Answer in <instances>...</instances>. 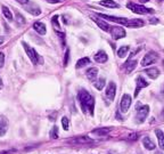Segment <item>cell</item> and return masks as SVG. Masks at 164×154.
<instances>
[{"instance_id":"16","label":"cell","mask_w":164,"mask_h":154,"mask_svg":"<svg viewBox=\"0 0 164 154\" xmlns=\"http://www.w3.org/2000/svg\"><path fill=\"white\" fill-rule=\"evenodd\" d=\"M112 128H108V127H104V128H98V129H95L92 130V135H96L98 137H104V136H107L109 133H111Z\"/></svg>"},{"instance_id":"35","label":"cell","mask_w":164,"mask_h":154,"mask_svg":"<svg viewBox=\"0 0 164 154\" xmlns=\"http://www.w3.org/2000/svg\"><path fill=\"white\" fill-rule=\"evenodd\" d=\"M15 1H17V2L20 3V5H26V3L30 2V0H15Z\"/></svg>"},{"instance_id":"22","label":"cell","mask_w":164,"mask_h":154,"mask_svg":"<svg viewBox=\"0 0 164 154\" xmlns=\"http://www.w3.org/2000/svg\"><path fill=\"white\" fill-rule=\"evenodd\" d=\"M155 133H156L157 140H158V146L161 150L164 151V133L161 129H156Z\"/></svg>"},{"instance_id":"20","label":"cell","mask_w":164,"mask_h":154,"mask_svg":"<svg viewBox=\"0 0 164 154\" xmlns=\"http://www.w3.org/2000/svg\"><path fill=\"white\" fill-rule=\"evenodd\" d=\"M33 29L34 31H37L39 34H46V32H47V29H46V24H43L42 22H35V23L33 24Z\"/></svg>"},{"instance_id":"31","label":"cell","mask_w":164,"mask_h":154,"mask_svg":"<svg viewBox=\"0 0 164 154\" xmlns=\"http://www.w3.org/2000/svg\"><path fill=\"white\" fill-rule=\"evenodd\" d=\"M16 22L18 25H22V24H25L26 21H25V18H24L20 13H16Z\"/></svg>"},{"instance_id":"27","label":"cell","mask_w":164,"mask_h":154,"mask_svg":"<svg viewBox=\"0 0 164 154\" xmlns=\"http://www.w3.org/2000/svg\"><path fill=\"white\" fill-rule=\"evenodd\" d=\"M105 83H106V81H105V78H100V79H96V81L93 82V86L96 87V89H98V90H102L104 87H105Z\"/></svg>"},{"instance_id":"37","label":"cell","mask_w":164,"mask_h":154,"mask_svg":"<svg viewBox=\"0 0 164 154\" xmlns=\"http://www.w3.org/2000/svg\"><path fill=\"white\" fill-rule=\"evenodd\" d=\"M130 139L131 140L138 139V133H132V135H130Z\"/></svg>"},{"instance_id":"21","label":"cell","mask_w":164,"mask_h":154,"mask_svg":"<svg viewBox=\"0 0 164 154\" xmlns=\"http://www.w3.org/2000/svg\"><path fill=\"white\" fill-rule=\"evenodd\" d=\"M143 145H144V147H145L146 150H148V151L155 150V144H154V142L150 139L148 136L144 137V138H143Z\"/></svg>"},{"instance_id":"10","label":"cell","mask_w":164,"mask_h":154,"mask_svg":"<svg viewBox=\"0 0 164 154\" xmlns=\"http://www.w3.org/2000/svg\"><path fill=\"white\" fill-rule=\"evenodd\" d=\"M25 10H26L27 13H30L31 15H33V16H39L41 14V9L40 7L37 6L35 3H26V7H25Z\"/></svg>"},{"instance_id":"11","label":"cell","mask_w":164,"mask_h":154,"mask_svg":"<svg viewBox=\"0 0 164 154\" xmlns=\"http://www.w3.org/2000/svg\"><path fill=\"white\" fill-rule=\"evenodd\" d=\"M8 127H9L8 119H7L5 115H0V137L3 136V135L7 133Z\"/></svg>"},{"instance_id":"6","label":"cell","mask_w":164,"mask_h":154,"mask_svg":"<svg viewBox=\"0 0 164 154\" xmlns=\"http://www.w3.org/2000/svg\"><path fill=\"white\" fill-rule=\"evenodd\" d=\"M131 103H132V97L129 95V94H124L122 96V99H121V104H120V110L122 113H126L129 111L130 106H131Z\"/></svg>"},{"instance_id":"7","label":"cell","mask_w":164,"mask_h":154,"mask_svg":"<svg viewBox=\"0 0 164 154\" xmlns=\"http://www.w3.org/2000/svg\"><path fill=\"white\" fill-rule=\"evenodd\" d=\"M96 15L98 17H102V18H105L107 21H111V22H115V23L122 24L125 26V24L128 23V18L125 17H116V16H112V15H105V14H100V13H96Z\"/></svg>"},{"instance_id":"26","label":"cell","mask_w":164,"mask_h":154,"mask_svg":"<svg viewBox=\"0 0 164 154\" xmlns=\"http://www.w3.org/2000/svg\"><path fill=\"white\" fill-rule=\"evenodd\" d=\"M129 50H130L129 46H122V47H120L119 50H117V55H119V57L120 58L125 57V55L128 54V51Z\"/></svg>"},{"instance_id":"4","label":"cell","mask_w":164,"mask_h":154,"mask_svg":"<svg viewBox=\"0 0 164 154\" xmlns=\"http://www.w3.org/2000/svg\"><path fill=\"white\" fill-rule=\"evenodd\" d=\"M157 59H158V54L155 53V51H149V53H147V54L144 56L143 59H141V66H144V68L149 66V65L154 64Z\"/></svg>"},{"instance_id":"28","label":"cell","mask_w":164,"mask_h":154,"mask_svg":"<svg viewBox=\"0 0 164 154\" xmlns=\"http://www.w3.org/2000/svg\"><path fill=\"white\" fill-rule=\"evenodd\" d=\"M90 64V58L89 57H83L81 58V59H79L78 63H76V68H83V66H85V65Z\"/></svg>"},{"instance_id":"44","label":"cell","mask_w":164,"mask_h":154,"mask_svg":"<svg viewBox=\"0 0 164 154\" xmlns=\"http://www.w3.org/2000/svg\"><path fill=\"white\" fill-rule=\"evenodd\" d=\"M155 154H163V153H161V152H156Z\"/></svg>"},{"instance_id":"43","label":"cell","mask_w":164,"mask_h":154,"mask_svg":"<svg viewBox=\"0 0 164 154\" xmlns=\"http://www.w3.org/2000/svg\"><path fill=\"white\" fill-rule=\"evenodd\" d=\"M140 1H141V2H149L150 0H140Z\"/></svg>"},{"instance_id":"19","label":"cell","mask_w":164,"mask_h":154,"mask_svg":"<svg viewBox=\"0 0 164 154\" xmlns=\"http://www.w3.org/2000/svg\"><path fill=\"white\" fill-rule=\"evenodd\" d=\"M137 64H138V61L137 59H128L125 62V64H124V68L126 70L128 73H131V72L136 68Z\"/></svg>"},{"instance_id":"3","label":"cell","mask_w":164,"mask_h":154,"mask_svg":"<svg viewBox=\"0 0 164 154\" xmlns=\"http://www.w3.org/2000/svg\"><path fill=\"white\" fill-rule=\"evenodd\" d=\"M126 7H128L132 13L140 14V15H144V14H152L154 12L152 8H146V7L143 6V5H138V3H134V2H128L126 3Z\"/></svg>"},{"instance_id":"46","label":"cell","mask_w":164,"mask_h":154,"mask_svg":"<svg viewBox=\"0 0 164 154\" xmlns=\"http://www.w3.org/2000/svg\"><path fill=\"white\" fill-rule=\"evenodd\" d=\"M163 94H164V86H163Z\"/></svg>"},{"instance_id":"33","label":"cell","mask_w":164,"mask_h":154,"mask_svg":"<svg viewBox=\"0 0 164 154\" xmlns=\"http://www.w3.org/2000/svg\"><path fill=\"white\" fill-rule=\"evenodd\" d=\"M68 58H70V50L68 49H66V51H65V59H64V65L66 66L68 63Z\"/></svg>"},{"instance_id":"13","label":"cell","mask_w":164,"mask_h":154,"mask_svg":"<svg viewBox=\"0 0 164 154\" xmlns=\"http://www.w3.org/2000/svg\"><path fill=\"white\" fill-rule=\"evenodd\" d=\"M93 140L91 138H89L87 136H81V137H76L74 139H70L68 143H72V144H78V145H81V144H89V143H92Z\"/></svg>"},{"instance_id":"34","label":"cell","mask_w":164,"mask_h":154,"mask_svg":"<svg viewBox=\"0 0 164 154\" xmlns=\"http://www.w3.org/2000/svg\"><path fill=\"white\" fill-rule=\"evenodd\" d=\"M3 64H5V54L0 53V68H2Z\"/></svg>"},{"instance_id":"41","label":"cell","mask_w":164,"mask_h":154,"mask_svg":"<svg viewBox=\"0 0 164 154\" xmlns=\"http://www.w3.org/2000/svg\"><path fill=\"white\" fill-rule=\"evenodd\" d=\"M3 88V83H2V80H1V78H0V89Z\"/></svg>"},{"instance_id":"25","label":"cell","mask_w":164,"mask_h":154,"mask_svg":"<svg viewBox=\"0 0 164 154\" xmlns=\"http://www.w3.org/2000/svg\"><path fill=\"white\" fill-rule=\"evenodd\" d=\"M1 9H2V14H3V16L6 17V20L11 22V21H13V14H11V12L9 10V8H7L6 6H2L1 7Z\"/></svg>"},{"instance_id":"17","label":"cell","mask_w":164,"mask_h":154,"mask_svg":"<svg viewBox=\"0 0 164 154\" xmlns=\"http://www.w3.org/2000/svg\"><path fill=\"white\" fill-rule=\"evenodd\" d=\"M144 21L139 20V18H132V20H128V23L125 24V26L128 27H143L144 26Z\"/></svg>"},{"instance_id":"12","label":"cell","mask_w":164,"mask_h":154,"mask_svg":"<svg viewBox=\"0 0 164 154\" xmlns=\"http://www.w3.org/2000/svg\"><path fill=\"white\" fill-rule=\"evenodd\" d=\"M147 86H148V82L143 77H138L137 78V87H136V91H134V97H137V96L139 95L140 90L143 88H145V87H147Z\"/></svg>"},{"instance_id":"1","label":"cell","mask_w":164,"mask_h":154,"mask_svg":"<svg viewBox=\"0 0 164 154\" xmlns=\"http://www.w3.org/2000/svg\"><path fill=\"white\" fill-rule=\"evenodd\" d=\"M79 102L81 105L82 112L89 115H93V110H95V97L89 94L85 89H82L79 91L78 95Z\"/></svg>"},{"instance_id":"14","label":"cell","mask_w":164,"mask_h":154,"mask_svg":"<svg viewBox=\"0 0 164 154\" xmlns=\"http://www.w3.org/2000/svg\"><path fill=\"white\" fill-rule=\"evenodd\" d=\"M93 59H95L97 63H100V64H102V63H106L107 62V59H108V56H107V54H106L104 50H99L97 54L93 56Z\"/></svg>"},{"instance_id":"42","label":"cell","mask_w":164,"mask_h":154,"mask_svg":"<svg viewBox=\"0 0 164 154\" xmlns=\"http://www.w3.org/2000/svg\"><path fill=\"white\" fill-rule=\"evenodd\" d=\"M161 119L164 120V110L162 111V113H161Z\"/></svg>"},{"instance_id":"30","label":"cell","mask_w":164,"mask_h":154,"mask_svg":"<svg viewBox=\"0 0 164 154\" xmlns=\"http://www.w3.org/2000/svg\"><path fill=\"white\" fill-rule=\"evenodd\" d=\"M62 126H63V129L64 130H68V127H70V121L66 116L62 118Z\"/></svg>"},{"instance_id":"23","label":"cell","mask_w":164,"mask_h":154,"mask_svg":"<svg viewBox=\"0 0 164 154\" xmlns=\"http://www.w3.org/2000/svg\"><path fill=\"white\" fill-rule=\"evenodd\" d=\"M146 74L149 77L150 79H157L160 75V70L157 68H150L146 70Z\"/></svg>"},{"instance_id":"39","label":"cell","mask_w":164,"mask_h":154,"mask_svg":"<svg viewBox=\"0 0 164 154\" xmlns=\"http://www.w3.org/2000/svg\"><path fill=\"white\" fill-rule=\"evenodd\" d=\"M149 22L152 24H154V23H158V20H157L156 17H153V18H150L149 20Z\"/></svg>"},{"instance_id":"18","label":"cell","mask_w":164,"mask_h":154,"mask_svg":"<svg viewBox=\"0 0 164 154\" xmlns=\"http://www.w3.org/2000/svg\"><path fill=\"white\" fill-rule=\"evenodd\" d=\"M92 20H93V22H95L102 31H105V32H109V31H111V27L112 26H111L108 23H106L105 21L98 20V18H96V17H92Z\"/></svg>"},{"instance_id":"15","label":"cell","mask_w":164,"mask_h":154,"mask_svg":"<svg viewBox=\"0 0 164 154\" xmlns=\"http://www.w3.org/2000/svg\"><path fill=\"white\" fill-rule=\"evenodd\" d=\"M85 75H87V78L90 80V81L95 82L97 77H98V68H90L87 70L85 72Z\"/></svg>"},{"instance_id":"24","label":"cell","mask_w":164,"mask_h":154,"mask_svg":"<svg viewBox=\"0 0 164 154\" xmlns=\"http://www.w3.org/2000/svg\"><path fill=\"white\" fill-rule=\"evenodd\" d=\"M99 3L104 7H107V8H120V5L115 2L114 0H102Z\"/></svg>"},{"instance_id":"9","label":"cell","mask_w":164,"mask_h":154,"mask_svg":"<svg viewBox=\"0 0 164 154\" xmlns=\"http://www.w3.org/2000/svg\"><path fill=\"white\" fill-rule=\"evenodd\" d=\"M105 95H106V97H107V99H108L109 102H112L113 99H114V97H115V95H116L115 82H113V81L109 82L108 86H107V88H106Z\"/></svg>"},{"instance_id":"40","label":"cell","mask_w":164,"mask_h":154,"mask_svg":"<svg viewBox=\"0 0 164 154\" xmlns=\"http://www.w3.org/2000/svg\"><path fill=\"white\" fill-rule=\"evenodd\" d=\"M3 41H5V38H3V37H0V44H3Z\"/></svg>"},{"instance_id":"5","label":"cell","mask_w":164,"mask_h":154,"mask_svg":"<svg viewBox=\"0 0 164 154\" xmlns=\"http://www.w3.org/2000/svg\"><path fill=\"white\" fill-rule=\"evenodd\" d=\"M148 114H149V106L144 105V106H141V107H139L138 111H137L136 122L139 123V124L140 123H144L145 122V120H146V118L148 116Z\"/></svg>"},{"instance_id":"36","label":"cell","mask_w":164,"mask_h":154,"mask_svg":"<svg viewBox=\"0 0 164 154\" xmlns=\"http://www.w3.org/2000/svg\"><path fill=\"white\" fill-rule=\"evenodd\" d=\"M49 3H58V2H64L65 0H47Z\"/></svg>"},{"instance_id":"29","label":"cell","mask_w":164,"mask_h":154,"mask_svg":"<svg viewBox=\"0 0 164 154\" xmlns=\"http://www.w3.org/2000/svg\"><path fill=\"white\" fill-rule=\"evenodd\" d=\"M49 137H50L51 139H57L59 135H58V128L56 126L52 127L50 130V133H49Z\"/></svg>"},{"instance_id":"2","label":"cell","mask_w":164,"mask_h":154,"mask_svg":"<svg viewBox=\"0 0 164 154\" xmlns=\"http://www.w3.org/2000/svg\"><path fill=\"white\" fill-rule=\"evenodd\" d=\"M22 44H23V48L24 50H25V53L27 54V56H29V58L31 59V62L33 63V64H39V63H42V58L40 57V55L38 54L37 50L34 49V48H32L31 46H29V44H26V42H22Z\"/></svg>"},{"instance_id":"32","label":"cell","mask_w":164,"mask_h":154,"mask_svg":"<svg viewBox=\"0 0 164 154\" xmlns=\"http://www.w3.org/2000/svg\"><path fill=\"white\" fill-rule=\"evenodd\" d=\"M51 23L54 25V27H56V30H59V23H58V15H55L51 18Z\"/></svg>"},{"instance_id":"8","label":"cell","mask_w":164,"mask_h":154,"mask_svg":"<svg viewBox=\"0 0 164 154\" xmlns=\"http://www.w3.org/2000/svg\"><path fill=\"white\" fill-rule=\"evenodd\" d=\"M109 32H111L112 38L114 40H119V39H122V38L125 37V31L121 26H112Z\"/></svg>"},{"instance_id":"45","label":"cell","mask_w":164,"mask_h":154,"mask_svg":"<svg viewBox=\"0 0 164 154\" xmlns=\"http://www.w3.org/2000/svg\"><path fill=\"white\" fill-rule=\"evenodd\" d=\"M157 1H160V2H161V1H163V0H157Z\"/></svg>"},{"instance_id":"38","label":"cell","mask_w":164,"mask_h":154,"mask_svg":"<svg viewBox=\"0 0 164 154\" xmlns=\"http://www.w3.org/2000/svg\"><path fill=\"white\" fill-rule=\"evenodd\" d=\"M16 151L15 150H10V151H5V152H1V154H13L15 153Z\"/></svg>"}]
</instances>
